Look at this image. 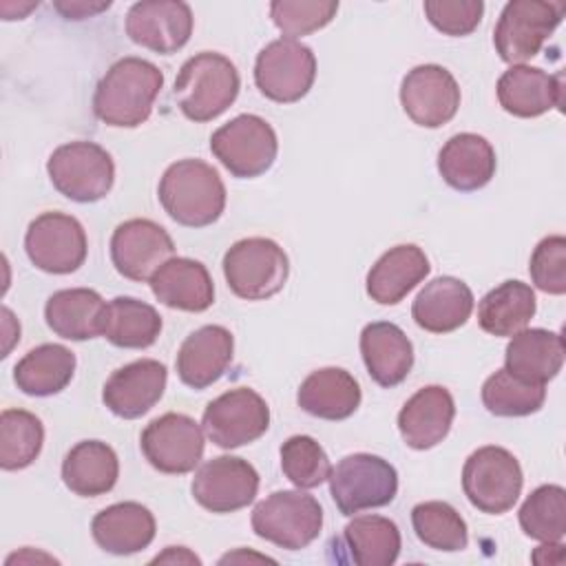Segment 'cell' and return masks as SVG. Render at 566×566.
Segmentation results:
<instances>
[{
  "label": "cell",
  "instance_id": "6da1fadb",
  "mask_svg": "<svg viewBox=\"0 0 566 566\" xmlns=\"http://www.w3.org/2000/svg\"><path fill=\"white\" fill-rule=\"evenodd\" d=\"M164 86V73L144 57H119L99 77L93 93V113L113 128H137L150 113Z\"/></svg>",
  "mask_w": 566,
  "mask_h": 566
},
{
  "label": "cell",
  "instance_id": "7a4b0ae2",
  "mask_svg": "<svg viewBox=\"0 0 566 566\" xmlns=\"http://www.w3.org/2000/svg\"><path fill=\"white\" fill-rule=\"evenodd\" d=\"M164 212L186 228L212 226L226 210V186L219 172L201 159L170 164L157 186Z\"/></svg>",
  "mask_w": 566,
  "mask_h": 566
},
{
  "label": "cell",
  "instance_id": "3957f363",
  "mask_svg": "<svg viewBox=\"0 0 566 566\" xmlns=\"http://www.w3.org/2000/svg\"><path fill=\"white\" fill-rule=\"evenodd\" d=\"M241 88L237 66L221 53L201 51L188 57L175 80V99L184 117L203 124L226 113Z\"/></svg>",
  "mask_w": 566,
  "mask_h": 566
},
{
  "label": "cell",
  "instance_id": "277c9868",
  "mask_svg": "<svg viewBox=\"0 0 566 566\" xmlns=\"http://www.w3.org/2000/svg\"><path fill=\"white\" fill-rule=\"evenodd\" d=\"M223 276L234 296L265 301L279 294L290 276L285 250L265 237H248L223 254Z\"/></svg>",
  "mask_w": 566,
  "mask_h": 566
},
{
  "label": "cell",
  "instance_id": "5b68a950",
  "mask_svg": "<svg viewBox=\"0 0 566 566\" xmlns=\"http://www.w3.org/2000/svg\"><path fill=\"white\" fill-rule=\"evenodd\" d=\"M250 524L256 537L285 551H301L321 535L323 506L301 489L274 491L254 506Z\"/></svg>",
  "mask_w": 566,
  "mask_h": 566
},
{
  "label": "cell",
  "instance_id": "8992f818",
  "mask_svg": "<svg viewBox=\"0 0 566 566\" xmlns=\"http://www.w3.org/2000/svg\"><path fill=\"white\" fill-rule=\"evenodd\" d=\"M53 188L75 203L104 199L115 181V164L106 148L95 142H69L57 146L46 161Z\"/></svg>",
  "mask_w": 566,
  "mask_h": 566
},
{
  "label": "cell",
  "instance_id": "52a82bcc",
  "mask_svg": "<svg viewBox=\"0 0 566 566\" xmlns=\"http://www.w3.org/2000/svg\"><path fill=\"white\" fill-rule=\"evenodd\" d=\"M522 467L504 447H480L462 467L464 495L480 513L502 515L511 511L522 493Z\"/></svg>",
  "mask_w": 566,
  "mask_h": 566
},
{
  "label": "cell",
  "instance_id": "ba28073f",
  "mask_svg": "<svg viewBox=\"0 0 566 566\" xmlns=\"http://www.w3.org/2000/svg\"><path fill=\"white\" fill-rule=\"evenodd\" d=\"M396 493L398 473L394 464L374 453L345 455L329 473V495L343 515L387 506Z\"/></svg>",
  "mask_w": 566,
  "mask_h": 566
},
{
  "label": "cell",
  "instance_id": "9c48e42d",
  "mask_svg": "<svg viewBox=\"0 0 566 566\" xmlns=\"http://www.w3.org/2000/svg\"><path fill=\"white\" fill-rule=\"evenodd\" d=\"M210 150L232 177L254 179L272 168L279 139L263 117L243 113L210 135Z\"/></svg>",
  "mask_w": 566,
  "mask_h": 566
},
{
  "label": "cell",
  "instance_id": "30bf717a",
  "mask_svg": "<svg viewBox=\"0 0 566 566\" xmlns=\"http://www.w3.org/2000/svg\"><path fill=\"white\" fill-rule=\"evenodd\" d=\"M564 18V2L511 0L493 29V46L502 62L517 66L539 53Z\"/></svg>",
  "mask_w": 566,
  "mask_h": 566
},
{
  "label": "cell",
  "instance_id": "8fae6325",
  "mask_svg": "<svg viewBox=\"0 0 566 566\" xmlns=\"http://www.w3.org/2000/svg\"><path fill=\"white\" fill-rule=\"evenodd\" d=\"M316 80V55L298 40L279 38L265 44L254 62L259 93L279 104L303 99Z\"/></svg>",
  "mask_w": 566,
  "mask_h": 566
},
{
  "label": "cell",
  "instance_id": "7c38bea8",
  "mask_svg": "<svg viewBox=\"0 0 566 566\" xmlns=\"http://www.w3.org/2000/svg\"><path fill=\"white\" fill-rule=\"evenodd\" d=\"M201 427L219 449H239L268 431L270 407L254 389L234 387L208 402Z\"/></svg>",
  "mask_w": 566,
  "mask_h": 566
},
{
  "label": "cell",
  "instance_id": "4fadbf2b",
  "mask_svg": "<svg viewBox=\"0 0 566 566\" xmlns=\"http://www.w3.org/2000/svg\"><path fill=\"white\" fill-rule=\"evenodd\" d=\"M29 261L46 274H71L84 261L88 241L84 226L64 212H42L24 234Z\"/></svg>",
  "mask_w": 566,
  "mask_h": 566
},
{
  "label": "cell",
  "instance_id": "5bb4252c",
  "mask_svg": "<svg viewBox=\"0 0 566 566\" xmlns=\"http://www.w3.org/2000/svg\"><path fill=\"white\" fill-rule=\"evenodd\" d=\"M139 447L148 464L159 473L184 475L201 462L206 442L201 424L195 418L168 411L146 424Z\"/></svg>",
  "mask_w": 566,
  "mask_h": 566
},
{
  "label": "cell",
  "instance_id": "9a60e30c",
  "mask_svg": "<svg viewBox=\"0 0 566 566\" xmlns=\"http://www.w3.org/2000/svg\"><path fill=\"white\" fill-rule=\"evenodd\" d=\"M192 497L210 513H234L254 502L259 493L256 469L237 455L203 462L190 484Z\"/></svg>",
  "mask_w": 566,
  "mask_h": 566
},
{
  "label": "cell",
  "instance_id": "2e32d148",
  "mask_svg": "<svg viewBox=\"0 0 566 566\" xmlns=\"http://www.w3.org/2000/svg\"><path fill=\"white\" fill-rule=\"evenodd\" d=\"M400 104L413 124L440 128L460 108V86L444 66L418 64L400 82Z\"/></svg>",
  "mask_w": 566,
  "mask_h": 566
},
{
  "label": "cell",
  "instance_id": "e0dca14e",
  "mask_svg": "<svg viewBox=\"0 0 566 566\" xmlns=\"http://www.w3.org/2000/svg\"><path fill=\"white\" fill-rule=\"evenodd\" d=\"M175 256V243L166 228L150 219H128L113 230L111 261L128 281H150Z\"/></svg>",
  "mask_w": 566,
  "mask_h": 566
},
{
  "label": "cell",
  "instance_id": "ac0fdd59",
  "mask_svg": "<svg viewBox=\"0 0 566 566\" xmlns=\"http://www.w3.org/2000/svg\"><path fill=\"white\" fill-rule=\"evenodd\" d=\"M192 27V9L181 0H142L126 13V35L159 55H172L184 49Z\"/></svg>",
  "mask_w": 566,
  "mask_h": 566
},
{
  "label": "cell",
  "instance_id": "d6986e66",
  "mask_svg": "<svg viewBox=\"0 0 566 566\" xmlns=\"http://www.w3.org/2000/svg\"><path fill=\"white\" fill-rule=\"evenodd\" d=\"M168 369L155 358H139L115 369L102 389V400L111 413L135 420L148 413L164 396Z\"/></svg>",
  "mask_w": 566,
  "mask_h": 566
},
{
  "label": "cell",
  "instance_id": "ffe728a7",
  "mask_svg": "<svg viewBox=\"0 0 566 566\" xmlns=\"http://www.w3.org/2000/svg\"><path fill=\"white\" fill-rule=\"evenodd\" d=\"M234 338L223 325H203L186 336L181 343L175 367L179 380L201 391L214 385L232 363Z\"/></svg>",
  "mask_w": 566,
  "mask_h": 566
},
{
  "label": "cell",
  "instance_id": "44dd1931",
  "mask_svg": "<svg viewBox=\"0 0 566 566\" xmlns=\"http://www.w3.org/2000/svg\"><path fill=\"white\" fill-rule=\"evenodd\" d=\"M497 102L515 117H539L564 102L562 73H546L537 66L517 64L504 71L497 80Z\"/></svg>",
  "mask_w": 566,
  "mask_h": 566
},
{
  "label": "cell",
  "instance_id": "7402d4cb",
  "mask_svg": "<svg viewBox=\"0 0 566 566\" xmlns=\"http://www.w3.org/2000/svg\"><path fill=\"white\" fill-rule=\"evenodd\" d=\"M455 402L447 387L427 385L418 389L398 413V431L407 447L416 451L440 444L453 424Z\"/></svg>",
  "mask_w": 566,
  "mask_h": 566
},
{
  "label": "cell",
  "instance_id": "603a6c76",
  "mask_svg": "<svg viewBox=\"0 0 566 566\" xmlns=\"http://www.w3.org/2000/svg\"><path fill=\"white\" fill-rule=\"evenodd\" d=\"M497 168L491 142L475 133H458L447 139L438 153V172L447 186L458 192L484 188Z\"/></svg>",
  "mask_w": 566,
  "mask_h": 566
},
{
  "label": "cell",
  "instance_id": "cb8c5ba5",
  "mask_svg": "<svg viewBox=\"0 0 566 566\" xmlns=\"http://www.w3.org/2000/svg\"><path fill=\"white\" fill-rule=\"evenodd\" d=\"M155 298L181 312H206L214 303V283L201 261L172 256L148 281Z\"/></svg>",
  "mask_w": 566,
  "mask_h": 566
},
{
  "label": "cell",
  "instance_id": "d4e9b609",
  "mask_svg": "<svg viewBox=\"0 0 566 566\" xmlns=\"http://www.w3.org/2000/svg\"><path fill=\"white\" fill-rule=\"evenodd\" d=\"M360 356L367 374L380 387L400 385L413 367L411 340L396 323L389 321H376L363 327Z\"/></svg>",
  "mask_w": 566,
  "mask_h": 566
},
{
  "label": "cell",
  "instance_id": "484cf974",
  "mask_svg": "<svg viewBox=\"0 0 566 566\" xmlns=\"http://www.w3.org/2000/svg\"><path fill=\"white\" fill-rule=\"evenodd\" d=\"M471 287L455 276H438L429 281L411 305L416 325L431 334H449L462 327L473 312Z\"/></svg>",
  "mask_w": 566,
  "mask_h": 566
},
{
  "label": "cell",
  "instance_id": "4316f807",
  "mask_svg": "<svg viewBox=\"0 0 566 566\" xmlns=\"http://www.w3.org/2000/svg\"><path fill=\"white\" fill-rule=\"evenodd\" d=\"M155 531V515L139 502L111 504L91 522L95 544L111 555H133L148 548Z\"/></svg>",
  "mask_w": 566,
  "mask_h": 566
},
{
  "label": "cell",
  "instance_id": "83f0119b",
  "mask_svg": "<svg viewBox=\"0 0 566 566\" xmlns=\"http://www.w3.org/2000/svg\"><path fill=\"white\" fill-rule=\"evenodd\" d=\"M431 272L429 259L422 248L413 243H402L389 248L367 272L365 290L378 305L400 303L418 283Z\"/></svg>",
  "mask_w": 566,
  "mask_h": 566
},
{
  "label": "cell",
  "instance_id": "f1b7e54d",
  "mask_svg": "<svg viewBox=\"0 0 566 566\" xmlns=\"http://www.w3.org/2000/svg\"><path fill=\"white\" fill-rule=\"evenodd\" d=\"M360 385L343 367L312 371L296 391L298 407L321 420H345L360 407Z\"/></svg>",
  "mask_w": 566,
  "mask_h": 566
},
{
  "label": "cell",
  "instance_id": "f546056e",
  "mask_svg": "<svg viewBox=\"0 0 566 566\" xmlns=\"http://www.w3.org/2000/svg\"><path fill=\"white\" fill-rule=\"evenodd\" d=\"M564 365V338L557 332L531 327L511 336L504 352V369L513 376L546 385Z\"/></svg>",
  "mask_w": 566,
  "mask_h": 566
},
{
  "label": "cell",
  "instance_id": "4dcf8cb0",
  "mask_svg": "<svg viewBox=\"0 0 566 566\" xmlns=\"http://www.w3.org/2000/svg\"><path fill=\"white\" fill-rule=\"evenodd\" d=\"M117 478V453L102 440H82L71 447L62 460V482L80 497H97L108 493Z\"/></svg>",
  "mask_w": 566,
  "mask_h": 566
},
{
  "label": "cell",
  "instance_id": "1f68e13d",
  "mask_svg": "<svg viewBox=\"0 0 566 566\" xmlns=\"http://www.w3.org/2000/svg\"><path fill=\"white\" fill-rule=\"evenodd\" d=\"M106 303L91 287L57 290L46 298L44 318L53 334L66 340H88L102 336Z\"/></svg>",
  "mask_w": 566,
  "mask_h": 566
},
{
  "label": "cell",
  "instance_id": "d6a6232c",
  "mask_svg": "<svg viewBox=\"0 0 566 566\" xmlns=\"http://www.w3.org/2000/svg\"><path fill=\"white\" fill-rule=\"evenodd\" d=\"M75 354L57 343L29 349L13 367V382L27 396L46 398L66 389L75 374Z\"/></svg>",
  "mask_w": 566,
  "mask_h": 566
},
{
  "label": "cell",
  "instance_id": "836d02e7",
  "mask_svg": "<svg viewBox=\"0 0 566 566\" xmlns=\"http://www.w3.org/2000/svg\"><path fill=\"white\" fill-rule=\"evenodd\" d=\"M537 301L528 283L509 279L486 292L478 305V325L491 336H513L531 323Z\"/></svg>",
  "mask_w": 566,
  "mask_h": 566
},
{
  "label": "cell",
  "instance_id": "e575fe53",
  "mask_svg": "<svg viewBox=\"0 0 566 566\" xmlns=\"http://www.w3.org/2000/svg\"><path fill=\"white\" fill-rule=\"evenodd\" d=\"M161 334L159 312L133 296H115L106 303L102 336L122 349H146Z\"/></svg>",
  "mask_w": 566,
  "mask_h": 566
},
{
  "label": "cell",
  "instance_id": "d590c367",
  "mask_svg": "<svg viewBox=\"0 0 566 566\" xmlns=\"http://www.w3.org/2000/svg\"><path fill=\"white\" fill-rule=\"evenodd\" d=\"M347 548V559L356 566H391L400 555V531L396 522L382 515L354 517L340 539Z\"/></svg>",
  "mask_w": 566,
  "mask_h": 566
},
{
  "label": "cell",
  "instance_id": "8d00e7d4",
  "mask_svg": "<svg viewBox=\"0 0 566 566\" xmlns=\"http://www.w3.org/2000/svg\"><path fill=\"white\" fill-rule=\"evenodd\" d=\"M44 444L42 420L27 409H4L0 413V467L20 471L31 467Z\"/></svg>",
  "mask_w": 566,
  "mask_h": 566
},
{
  "label": "cell",
  "instance_id": "74e56055",
  "mask_svg": "<svg viewBox=\"0 0 566 566\" xmlns=\"http://www.w3.org/2000/svg\"><path fill=\"white\" fill-rule=\"evenodd\" d=\"M411 526L416 537L433 551L458 553L469 544L467 522L449 502L431 500L416 504L411 509Z\"/></svg>",
  "mask_w": 566,
  "mask_h": 566
},
{
  "label": "cell",
  "instance_id": "f35d334b",
  "mask_svg": "<svg viewBox=\"0 0 566 566\" xmlns=\"http://www.w3.org/2000/svg\"><path fill=\"white\" fill-rule=\"evenodd\" d=\"M546 385H535L513 376L509 369H497L482 385V405L500 418H522L542 409Z\"/></svg>",
  "mask_w": 566,
  "mask_h": 566
},
{
  "label": "cell",
  "instance_id": "ab89813d",
  "mask_svg": "<svg viewBox=\"0 0 566 566\" xmlns=\"http://www.w3.org/2000/svg\"><path fill=\"white\" fill-rule=\"evenodd\" d=\"M524 535L537 542H562L566 533V491L559 484H542L520 506Z\"/></svg>",
  "mask_w": 566,
  "mask_h": 566
},
{
  "label": "cell",
  "instance_id": "60d3db41",
  "mask_svg": "<svg viewBox=\"0 0 566 566\" xmlns=\"http://www.w3.org/2000/svg\"><path fill=\"white\" fill-rule=\"evenodd\" d=\"M281 471L298 489H314L329 480L332 462L312 436H292L281 444Z\"/></svg>",
  "mask_w": 566,
  "mask_h": 566
},
{
  "label": "cell",
  "instance_id": "b9f144b4",
  "mask_svg": "<svg viewBox=\"0 0 566 566\" xmlns=\"http://www.w3.org/2000/svg\"><path fill=\"white\" fill-rule=\"evenodd\" d=\"M338 11L336 0H274L270 18L274 27L290 40L310 35L327 27Z\"/></svg>",
  "mask_w": 566,
  "mask_h": 566
},
{
  "label": "cell",
  "instance_id": "7bdbcfd3",
  "mask_svg": "<svg viewBox=\"0 0 566 566\" xmlns=\"http://www.w3.org/2000/svg\"><path fill=\"white\" fill-rule=\"evenodd\" d=\"M528 272L537 290L562 296L566 292V239L562 234L544 237L531 254Z\"/></svg>",
  "mask_w": 566,
  "mask_h": 566
},
{
  "label": "cell",
  "instance_id": "ee69618b",
  "mask_svg": "<svg viewBox=\"0 0 566 566\" xmlns=\"http://www.w3.org/2000/svg\"><path fill=\"white\" fill-rule=\"evenodd\" d=\"M422 9L433 29L451 38H462L478 29L484 13V2L482 0H427Z\"/></svg>",
  "mask_w": 566,
  "mask_h": 566
},
{
  "label": "cell",
  "instance_id": "f6af8a7d",
  "mask_svg": "<svg viewBox=\"0 0 566 566\" xmlns=\"http://www.w3.org/2000/svg\"><path fill=\"white\" fill-rule=\"evenodd\" d=\"M108 7H111V2H80V0L55 2V9H57L66 20H84V18L97 15L99 11H106Z\"/></svg>",
  "mask_w": 566,
  "mask_h": 566
},
{
  "label": "cell",
  "instance_id": "bcb514c9",
  "mask_svg": "<svg viewBox=\"0 0 566 566\" xmlns=\"http://www.w3.org/2000/svg\"><path fill=\"white\" fill-rule=\"evenodd\" d=\"M2 334H4V347L2 356H9V349L15 340H20V323H15L9 307H2Z\"/></svg>",
  "mask_w": 566,
  "mask_h": 566
},
{
  "label": "cell",
  "instance_id": "7dc6e473",
  "mask_svg": "<svg viewBox=\"0 0 566 566\" xmlns=\"http://www.w3.org/2000/svg\"><path fill=\"white\" fill-rule=\"evenodd\" d=\"M159 562H170V564H201V559L197 557V555H192L188 548H184V546H168L166 548V553H161V555H157L155 559H153V564H159Z\"/></svg>",
  "mask_w": 566,
  "mask_h": 566
}]
</instances>
